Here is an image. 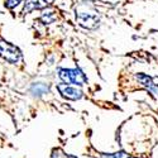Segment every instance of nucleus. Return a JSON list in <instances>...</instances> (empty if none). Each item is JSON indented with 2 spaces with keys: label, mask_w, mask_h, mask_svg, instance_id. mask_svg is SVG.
<instances>
[{
  "label": "nucleus",
  "mask_w": 158,
  "mask_h": 158,
  "mask_svg": "<svg viewBox=\"0 0 158 158\" xmlns=\"http://www.w3.org/2000/svg\"><path fill=\"white\" fill-rule=\"evenodd\" d=\"M56 73L61 82L63 84L75 85V86H84L87 84V77L80 67H72V69L57 67Z\"/></svg>",
  "instance_id": "f257e3e1"
},
{
  "label": "nucleus",
  "mask_w": 158,
  "mask_h": 158,
  "mask_svg": "<svg viewBox=\"0 0 158 158\" xmlns=\"http://www.w3.org/2000/svg\"><path fill=\"white\" fill-rule=\"evenodd\" d=\"M0 57L9 64H18L23 61L20 48L3 38H0Z\"/></svg>",
  "instance_id": "f03ea898"
},
{
  "label": "nucleus",
  "mask_w": 158,
  "mask_h": 158,
  "mask_svg": "<svg viewBox=\"0 0 158 158\" xmlns=\"http://www.w3.org/2000/svg\"><path fill=\"white\" fill-rule=\"evenodd\" d=\"M76 19L81 27L86 29H96L99 27L100 18L95 11H78L76 13Z\"/></svg>",
  "instance_id": "7ed1b4c3"
},
{
  "label": "nucleus",
  "mask_w": 158,
  "mask_h": 158,
  "mask_svg": "<svg viewBox=\"0 0 158 158\" xmlns=\"http://www.w3.org/2000/svg\"><path fill=\"white\" fill-rule=\"evenodd\" d=\"M56 89H57V91H58L60 95H61L63 99L76 101V100H81V99L84 98V91H82L80 87L73 86V85H69V84L60 82V84H57Z\"/></svg>",
  "instance_id": "20e7f679"
},
{
  "label": "nucleus",
  "mask_w": 158,
  "mask_h": 158,
  "mask_svg": "<svg viewBox=\"0 0 158 158\" xmlns=\"http://www.w3.org/2000/svg\"><path fill=\"white\" fill-rule=\"evenodd\" d=\"M51 91V85L48 82L44 81H37V82H32L29 89H28V93L32 98L34 99H41L44 95L49 94Z\"/></svg>",
  "instance_id": "39448f33"
},
{
  "label": "nucleus",
  "mask_w": 158,
  "mask_h": 158,
  "mask_svg": "<svg viewBox=\"0 0 158 158\" xmlns=\"http://www.w3.org/2000/svg\"><path fill=\"white\" fill-rule=\"evenodd\" d=\"M46 8H48V5L43 0H25V3L23 5V10H22V15L29 14V13L34 10H44Z\"/></svg>",
  "instance_id": "423d86ee"
},
{
  "label": "nucleus",
  "mask_w": 158,
  "mask_h": 158,
  "mask_svg": "<svg viewBox=\"0 0 158 158\" xmlns=\"http://www.w3.org/2000/svg\"><path fill=\"white\" fill-rule=\"evenodd\" d=\"M38 20L41 22L42 24H44V25L52 24V23H55L57 20L56 13L52 10V9H49V8H46L44 10H42V14H41V17H39Z\"/></svg>",
  "instance_id": "0eeeda50"
},
{
  "label": "nucleus",
  "mask_w": 158,
  "mask_h": 158,
  "mask_svg": "<svg viewBox=\"0 0 158 158\" xmlns=\"http://www.w3.org/2000/svg\"><path fill=\"white\" fill-rule=\"evenodd\" d=\"M100 158H128V154L124 152V151H120V152H116V153H101Z\"/></svg>",
  "instance_id": "6e6552de"
},
{
  "label": "nucleus",
  "mask_w": 158,
  "mask_h": 158,
  "mask_svg": "<svg viewBox=\"0 0 158 158\" xmlns=\"http://www.w3.org/2000/svg\"><path fill=\"white\" fill-rule=\"evenodd\" d=\"M20 3H22L20 0H4V6L8 10H14L15 8L19 6Z\"/></svg>",
  "instance_id": "1a4fd4ad"
},
{
  "label": "nucleus",
  "mask_w": 158,
  "mask_h": 158,
  "mask_svg": "<svg viewBox=\"0 0 158 158\" xmlns=\"http://www.w3.org/2000/svg\"><path fill=\"white\" fill-rule=\"evenodd\" d=\"M43 2H44L47 5H51V4H53V3L56 2V0H43Z\"/></svg>",
  "instance_id": "9d476101"
},
{
  "label": "nucleus",
  "mask_w": 158,
  "mask_h": 158,
  "mask_svg": "<svg viewBox=\"0 0 158 158\" xmlns=\"http://www.w3.org/2000/svg\"><path fill=\"white\" fill-rule=\"evenodd\" d=\"M128 158H134V157H128Z\"/></svg>",
  "instance_id": "9b49d317"
},
{
  "label": "nucleus",
  "mask_w": 158,
  "mask_h": 158,
  "mask_svg": "<svg viewBox=\"0 0 158 158\" xmlns=\"http://www.w3.org/2000/svg\"><path fill=\"white\" fill-rule=\"evenodd\" d=\"M20 2H23V0H20Z\"/></svg>",
  "instance_id": "f8f14e48"
}]
</instances>
